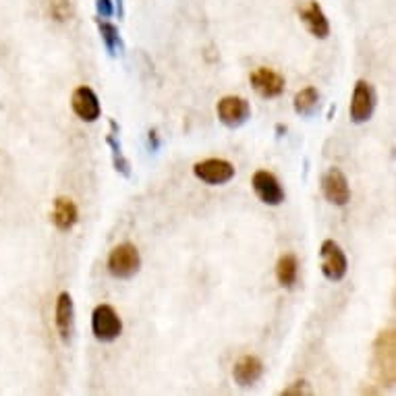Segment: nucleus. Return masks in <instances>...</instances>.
Returning <instances> with one entry per match:
<instances>
[{"label": "nucleus", "mask_w": 396, "mask_h": 396, "mask_svg": "<svg viewBox=\"0 0 396 396\" xmlns=\"http://www.w3.org/2000/svg\"><path fill=\"white\" fill-rule=\"evenodd\" d=\"M139 268H142V255L133 243H121L108 255V272L114 278L129 280L139 272Z\"/></svg>", "instance_id": "obj_1"}, {"label": "nucleus", "mask_w": 396, "mask_h": 396, "mask_svg": "<svg viewBox=\"0 0 396 396\" xmlns=\"http://www.w3.org/2000/svg\"><path fill=\"white\" fill-rule=\"evenodd\" d=\"M319 259H321V274L330 282H340L346 276L349 261L342 251V247L334 238H326L319 247Z\"/></svg>", "instance_id": "obj_2"}, {"label": "nucleus", "mask_w": 396, "mask_h": 396, "mask_svg": "<svg viewBox=\"0 0 396 396\" xmlns=\"http://www.w3.org/2000/svg\"><path fill=\"white\" fill-rule=\"evenodd\" d=\"M374 363L380 382L393 386L395 382V334L393 332H382L376 340L374 346Z\"/></svg>", "instance_id": "obj_3"}, {"label": "nucleus", "mask_w": 396, "mask_h": 396, "mask_svg": "<svg viewBox=\"0 0 396 396\" xmlns=\"http://www.w3.org/2000/svg\"><path fill=\"white\" fill-rule=\"evenodd\" d=\"M91 332L100 342H112L123 332V321L112 305H98L91 314Z\"/></svg>", "instance_id": "obj_4"}, {"label": "nucleus", "mask_w": 396, "mask_h": 396, "mask_svg": "<svg viewBox=\"0 0 396 396\" xmlns=\"http://www.w3.org/2000/svg\"><path fill=\"white\" fill-rule=\"evenodd\" d=\"M376 89L370 81L359 79L355 89H353V98H351V121L361 125V123H367L376 110Z\"/></svg>", "instance_id": "obj_5"}, {"label": "nucleus", "mask_w": 396, "mask_h": 396, "mask_svg": "<svg viewBox=\"0 0 396 396\" xmlns=\"http://www.w3.org/2000/svg\"><path fill=\"white\" fill-rule=\"evenodd\" d=\"M193 174L208 185H224L235 178V166L229 160L208 158L193 166Z\"/></svg>", "instance_id": "obj_6"}, {"label": "nucleus", "mask_w": 396, "mask_h": 396, "mask_svg": "<svg viewBox=\"0 0 396 396\" xmlns=\"http://www.w3.org/2000/svg\"><path fill=\"white\" fill-rule=\"evenodd\" d=\"M321 191H323V197L342 208L351 201V187H349V181L344 176V172L336 166L328 168L326 174L321 176Z\"/></svg>", "instance_id": "obj_7"}, {"label": "nucleus", "mask_w": 396, "mask_h": 396, "mask_svg": "<svg viewBox=\"0 0 396 396\" xmlns=\"http://www.w3.org/2000/svg\"><path fill=\"white\" fill-rule=\"evenodd\" d=\"M216 112H218L220 123L231 127V129H237L251 119V106L241 96H224L218 102Z\"/></svg>", "instance_id": "obj_8"}, {"label": "nucleus", "mask_w": 396, "mask_h": 396, "mask_svg": "<svg viewBox=\"0 0 396 396\" xmlns=\"http://www.w3.org/2000/svg\"><path fill=\"white\" fill-rule=\"evenodd\" d=\"M251 187H253L255 195L266 206H280L284 201V189H282V185L268 170H257L253 174V178H251Z\"/></svg>", "instance_id": "obj_9"}, {"label": "nucleus", "mask_w": 396, "mask_h": 396, "mask_svg": "<svg viewBox=\"0 0 396 396\" xmlns=\"http://www.w3.org/2000/svg\"><path fill=\"white\" fill-rule=\"evenodd\" d=\"M71 108L73 112L79 116L83 123H93L100 119L102 108H100V100L96 96V91L87 85H79L73 96H71Z\"/></svg>", "instance_id": "obj_10"}, {"label": "nucleus", "mask_w": 396, "mask_h": 396, "mask_svg": "<svg viewBox=\"0 0 396 396\" xmlns=\"http://www.w3.org/2000/svg\"><path fill=\"white\" fill-rule=\"evenodd\" d=\"M249 81L261 98H278L284 91V77L268 67H257L249 75Z\"/></svg>", "instance_id": "obj_11"}, {"label": "nucleus", "mask_w": 396, "mask_h": 396, "mask_svg": "<svg viewBox=\"0 0 396 396\" xmlns=\"http://www.w3.org/2000/svg\"><path fill=\"white\" fill-rule=\"evenodd\" d=\"M54 321H56V330L59 336L65 344H69L71 336H73V321H75V305H73V297L65 291L59 295L56 299V310H54Z\"/></svg>", "instance_id": "obj_12"}, {"label": "nucleus", "mask_w": 396, "mask_h": 396, "mask_svg": "<svg viewBox=\"0 0 396 396\" xmlns=\"http://www.w3.org/2000/svg\"><path fill=\"white\" fill-rule=\"evenodd\" d=\"M264 374V363L255 355H243L233 367V378L241 388L253 386Z\"/></svg>", "instance_id": "obj_13"}, {"label": "nucleus", "mask_w": 396, "mask_h": 396, "mask_svg": "<svg viewBox=\"0 0 396 396\" xmlns=\"http://www.w3.org/2000/svg\"><path fill=\"white\" fill-rule=\"evenodd\" d=\"M299 17H301V21L305 23L307 31H310L312 36H316L317 40H326V38L330 36V23H328V19H326L321 6L317 4L316 0H310V4L299 10Z\"/></svg>", "instance_id": "obj_14"}, {"label": "nucleus", "mask_w": 396, "mask_h": 396, "mask_svg": "<svg viewBox=\"0 0 396 396\" xmlns=\"http://www.w3.org/2000/svg\"><path fill=\"white\" fill-rule=\"evenodd\" d=\"M79 220V210L71 197H56L52 206V222L59 231H71Z\"/></svg>", "instance_id": "obj_15"}, {"label": "nucleus", "mask_w": 396, "mask_h": 396, "mask_svg": "<svg viewBox=\"0 0 396 396\" xmlns=\"http://www.w3.org/2000/svg\"><path fill=\"white\" fill-rule=\"evenodd\" d=\"M297 274H299V261L295 253H284L278 257L276 261V278L278 284L284 289H291L297 282Z\"/></svg>", "instance_id": "obj_16"}, {"label": "nucleus", "mask_w": 396, "mask_h": 396, "mask_svg": "<svg viewBox=\"0 0 396 396\" xmlns=\"http://www.w3.org/2000/svg\"><path fill=\"white\" fill-rule=\"evenodd\" d=\"M295 112L301 116H312L316 114L317 106H319V91L316 87H305L301 91H297L295 100H293Z\"/></svg>", "instance_id": "obj_17"}, {"label": "nucleus", "mask_w": 396, "mask_h": 396, "mask_svg": "<svg viewBox=\"0 0 396 396\" xmlns=\"http://www.w3.org/2000/svg\"><path fill=\"white\" fill-rule=\"evenodd\" d=\"M96 23H98V29H100L102 40H104V44H106V50L114 56V54H116V50H121V48H123L119 27H114V25H112V23H108V21H102L100 17L96 19Z\"/></svg>", "instance_id": "obj_18"}, {"label": "nucleus", "mask_w": 396, "mask_h": 396, "mask_svg": "<svg viewBox=\"0 0 396 396\" xmlns=\"http://www.w3.org/2000/svg\"><path fill=\"white\" fill-rule=\"evenodd\" d=\"M106 142H108V146H110V150H112V162H114V168H116V172H121V174H125V176H129L131 174V164L127 162V158L123 156V152H121V144L116 142V137H114V133L112 135H108L106 137Z\"/></svg>", "instance_id": "obj_19"}, {"label": "nucleus", "mask_w": 396, "mask_h": 396, "mask_svg": "<svg viewBox=\"0 0 396 396\" xmlns=\"http://www.w3.org/2000/svg\"><path fill=\"white\" fill-rule=\"evenodd\" d=\"M50 15L59 23L69 21L73 17V4H71V0H50Z\"/></svg>", "instance_id": "obj_20"}, {"label": "nucleus", "mask_w": 396, "mask_h": 396, "mask_svg": "<svg viewBox=\"0 0 396 396\" xmlns=\"http://www.w3.org/2000/svg\"><path fill=\"white\" fill-rule=\"evenodd\" d=\"M282 396H301V395H312V388H310V384L305 382V380H297V382H293L291 386H287L282 393Z\"/></svg>", "instance_id": "obj_21"}, {"label": "nucleus", "mask_w": 396, "mask_h": 396, "mask_svg": "<svg viewBox=\"0 0 396 396\" xmlns=\"http://www.w3.org/2000/svg\"><path fill=\"white\" fill-rule=\"evenodd\" d=\"M96 10L100 15V19H108L114 15V6L112 0H96Z\"/></svg>", "instance_id": "obj_22"}, {"label": "nucleus", "mask_w": 396, "mask_h": 396, "mask_svg": "<svg viewBox=\"0 0 396 396\" xmlns=\"http://www.w3.org/2000/svg\"><path fill=\"white\" fill-rule=\"evenodd\" d=\"M158 133H156V129H152L150 131V144H152V150H158V137H156Z\"/></svg>", "instance_id": "obj_23"}, {"label": "nucleus", "mask_w": 396, "mask_h": 396, "mask_svg": "<svg viewBox=\"0 0 396 396\" xmlns=\"http://www.w3.org/2000/svg\"><path fill=\"white\" fill-rule=\"evenodd\" d=\"M116 4H119V15H123V0H116Z\"/></svg>", "instance_id": "obj_24"}]
</instances>
